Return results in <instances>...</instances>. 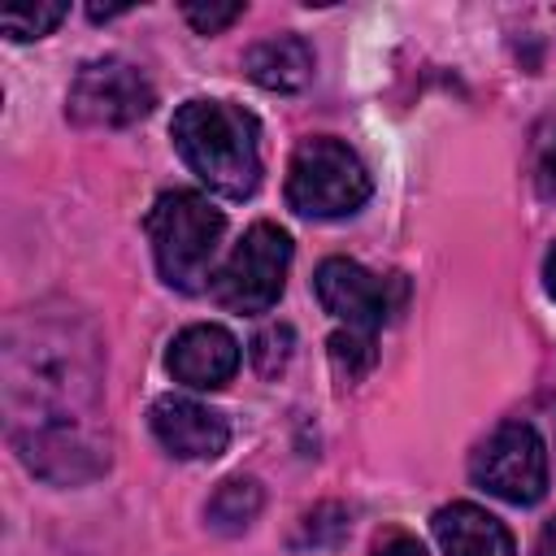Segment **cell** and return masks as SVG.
I'll return each instance as SVG.
<instances>
[{
	"mask_svg": "<svg viewBox=\"0 0 556 556\" xmlns=\"http://www.w3.org/2000/svg\"><path fill=\"white\" fill-rule=\"evenodd\" d=\"M534 556H556V517L539 530V543H534Z\"/></svg>",
	"mask_w": 556,
	"mask_h": 556,
	"instance_id": "44dd1931",
	"label": "cell"
},
{
	"mask_svg": "<svg viewBox=\"0 0 556 556\" xmlns=\"http://www.w3.org/2000/svg\"><path fill=\"white\" fill-rule=\"evenodd\" d=\"M469 473L504 504H539L547 491V447L530 421H504L482 439Z\"/></svg>",
	"mask_w": 556,
	"mask_h": 556,
	"instance_id": "8992f818",
	"label": "cell"
},
{
	"mask_svg": "<svg viewBox=\"0 0 556 556\" xmlns=\"http://www.w3.org/2000/svg\"><path fill=\"white\" fill-rule=\"evenodd\" d=\"M543 278H547V291H552V300H556V248L547 252V265H543Z\"/></svg>",
	"mask_w": 556,
	"mask_h": 556,
	"instance_id": "603a6c76",
	"label": "cell"
},
{
	"mask_svg": "<svg viewBox=\"0 0 556 556\" xmlns=\"http://www.w3.org/2000/svg\"><path fill=\"white\" fill-rule=\"evenodd\" d=\"M291 348H295V334H291V326H265L256 339H252V365H256V374L261 378H278L282 369H287V361H291Z\"/></svg>",
	"mask_w": 556,
	"mask_h": 556,
	"instance_id": "2e32d148",
	"label": "cell"
},
{
	"mask_svg": "<svg viewBox=\"0 0 556 556\" xmlns=\"http://www.w3.org/2000/svg\"><path fill=\"white\" fill-rule=\"evenodd\" d=\"M530 169H534V187L547 204H556V122L534 130V152H530Z\"/></svg>",
	"mask_w": 556,
	"mask_h": 556,
	"instance_id": "ac0fdd59",
	"label": "cell"
},
{
	"mask_svg": "<svg viewBox=\"0 0 556 556\" xmlns=\"http://www.w3.org/2000/svg\"><path fill=\"white\" fill-rule=\"evenodd\" d=\"M369 200V169L361 156L330 135H313L291 152L287 165V204L300 217H348Z\"/></svg>",
	"mask_w": 556,
	"mask_h": 556,
	"instance_id": "277c9868",
	"label": "cell"
},
{
	"mask_svg": "<svg viewBox=\"0 0 556 556\" xmlns=\"http://www.w3.org/2000/svg\"><path fill=\"white\" fill-rule=\"evenodd\" d=\"M243 70L265 91H300L313 78V48L300 35H269L243 52Z\"/></svg>",
	"mask_w": 556,
	"mask_h": 556,
	"instance_id": "7c38bea8",
	"label": "cell"
},
{
	"mask_svg": "<svg viewBox=\"0 0 556 556\" xmlns=\"http://www.w3.org/2000/svg\"><path fill=\"white\" fill-rule=\"evenodd\" d=\"M169 374L191 387V391H217L235 378L239 369V339L213 321H200V326H187L174 343H169V356H165Z\"/></svg>",
	"mask_w": 556,
	"mask_h": 556,
	"instance_id": "30bf717a",
	"label": "cell"
},
{
	"mask_svg": "<svg viewBox=\"0 0 556 556\" xmlns=\"http://www.w3.org/2000/svg\"><path fill=\"white\" fill-rule=\"evenodd\" d=\"M156 104V87L148 83V74L122 56H96L87 61L65 96V113L78 126H130L139 117H148Z\"/></svg>",
	"mask_w": 556,
	"mask_h": 556,
	"instance_id": "52a82bcc",
	"label": "cell"
},
{
	"mask_svg": "<svg viewBox=\"0 0 556 556\" xmlns=\"http://www.w3.org/2000/svg\"><path fill=\"white\" fill-rule=\"evenodd\" d=\"M174 148L191 165V174L226 195L243 200L261 182V126L243 104L230 100H187L174 113Z\"/></svg>",
	"mask_w": 556,
	"mask_h": 556,
	"instance_id": "7a4b0ae2",
	"label": "cell"
},
{
	"mask_svg": "<svg viewBox=\"0 0 556 556\" xmlns=\"http://www.w3.org/2000/svg\"><path fill=\"white\" fill-rule=\"evenodd\" d=\"M330 361H334V369L348 378V382H356L374 361H378V348H374V334L369 330H334L330 334Z\"/></svg>",
	"mask_w": 556,
	"mask_h": 556,
	"instance_id": "9a60e30c",
	"label": "cell"
},
{
	"mask_svg": "<svg viewBox=\"0 0 556 556\" xmlns=\"http://www.w3.org/2000/svg\"><path fill=\"white\" fill-rule=\"evenodd\" d=\"M130 4H87V13H91V22H104V17H117V13H126Z\"/></svg>",
	"mask_w": 556,
	"mask_h": 556,
	"instance_id": "7402d4cb",
	"label": "cell"
},
{
	"mask_svg": "<svg viewBox=\"0 0 556 556\" xmlns=\"http://www.w3.org/2000/svg\"><path fill=\"white\" fill-rule=\"evenodd\" d=\"M374 556H426L408 534H387L378 547H374Z\"/></svg>",
	"mask_w": 556,
	"mask_h": 556,
	"instance_id": "ffe728a7",
	"label": "cell"
},
{
	"mask_svg": "<svg viewBox=\"0 0 556 556\" xmlns=\"http://www.w3.org/2000/svg\"><path fill=\"white\" fill-rule=\"evenodd\" d=\"M434 543L443 556H513V534L486 508L456 500L434 513Z\"/></svg>",
	"mask_w": 556,
	"mask_h": 556,
	"instance_id": "8fae6325",
	"label": "cell"
},
{
	"mask_svg": "<svg viewBox=\"0 0 556 556\" xmlns=\"http://www.w3.org/2000/svg\"><path fill=\"white\" fill-rule=\"evenodd\" d=\"M61 17H65V4H56V0H35V4H4V9H0V26H4V35H9V39H17V43L48 35V30H52Z\"/></svg>",
	"mask_w": 556,
	"mask_h": 556,
	"instance_id": "5bb4252c",
	"label": "cell"
},
{
	"mask_svg": "<svg viewBox=\"0 0 556 556\" xmlns=\"http://www.w3.org/2000/svg\"><path fill=\"white\" fill-rule=\"evenodd\" d=\"M156 443L178 460H213L230 443V426L217 408L187 400V395H161L148 413Z\"/></svg>",
	"mask_w": 556,
	"mask_h": 556,
	"instance_id": "9c48e42d",
	"label": "cell"
},
{
	"mask_svg": "<svg viewBox=\"0 0 556 556\" xmlns=\"http://www.w3.org/2000/svg\"><path fill=\"white\" fill-rule=\"evenodd\" d=\"M287 269H291V239L287 230H278L274 222H256L235 252L226 256V265L213 278V295L217 304H226L230 313H269L287 287Z\"/></svg>",
	"mask_w": 556,
	"mask_h": 556,
	"instance_id": "5b68a950",
	"label": "cell"
},
{
	"mask_svg": "<svg viewBox=\"0 0 556 556\" xmlns=\"http://www.w3.org/2000/svg\"><path fill=\"white\" fill-rule=\"evenodd\" d=\"M343 534H348V513L339 504H321L300 521L291 547H321V543H339Z\"/></svg>",
	"mask_w": 556,
	"mask_h": 556,
	"instance_id": "e0dca14e",
	"label": "cell"
},
{
	"mask_svg": "<svg viewBox=\"0 0 556 556\" xmlns=\"http://www.w3.org/2000/svg\"><path fill=\"white\" fill-rule=\"evenodd\" d=\"M226 235V217L200 191H161L148 208V239L156 269L178 291H200L213 278V256Z\"/></svg>",
	"mask_w": 556,
	"mask_h": 556,
	"instance_id": "3957f363",
	"label": "cell"
},
{
	"mask_svg": "<svg viewBox=\"0 0 556 556\" xmlns=\"http://www.w3.org/2000/svg\"><path fill=\"white\" fill-rule=\"evenodd\" d=\"M4 417L22 465L56 486L91 482L109 469L100 426V343L74 313H22L0 352Z\"/></svg>",
	"mask_w": 556,
	"mask_h": 556,
	"instance_id": "6da1fadb",
	"label": "cell"
},
{
	"mask_svg": "<svg viewBox=\"0 0 556 556\" xmlns=\"http://www.w3.org/2000/svg\"><path fill=\"white\" fill-rule=\"evenodd\" d=\"M313 287H317L321 308L334 321H343L348 330H369V334L395 313V300H400V282H387L348 256L321 261L313 274Z\"/></svg>",
	"mask_w": 556,
	"mask_h": 556,
	"instance_id": "ba28073f",
	"label": "cell"
},
{
	"mask_svg": "<svg viewBox=\"0 0 556 556\" xmlns=\"http://www.w3.org/2000/svg\"><path fill=\"white\" fill-rule=\"evenodd\" d=\"M261 513V486L252 478H226L208 500V526L222 534H239Z\"/></svg>",
	"mask_w": 556,
	"mask_h": 556,
	"instance_id": "4fadbf2b",
	"label": "cell"
},
{
	"mask_svg": "<svg viewBox=\"0 0 556 556\" xmlns=\"http://www.w3.org/2000/svg\"><path fill=\"white\" fill-rule=\"evenodd\" d=\"M182 17H187L200 35H217V30H226L235 17H243V4H187Z\"/></svg>",
	"mask_w": 556,
	"mask_h": 556,
	"instance_id": "d6986e66",
	"label": "cell"
}]
</instances>
